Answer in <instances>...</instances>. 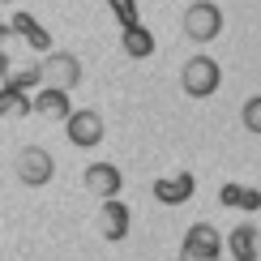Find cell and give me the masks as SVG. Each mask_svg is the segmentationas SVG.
I'll return each instance as SVG.
<instances>
[{
  "mask_svg": "<svg viewBox=\"0 0 261 261\" xmlns=\"http://www.w3.org/2000/svg\"><path fill=\"white\" fill-rule=\"evenodd\" d=\"M128 227H133V214H128V205L120 197H112V201L99 205V236H103V240H112V244L124 240Z\"/></svg>",
  "mask_w": 261,
  "mask_h": 261,
  "instance_id": "cell-8",
  "label": "cell"
},
{
  "mask_svg": "<svg viewBox=\"0 0 261 261\" xmlns=\"http://www.w3.org/2000/svg\"><path fill=\"white\" fill-rule=\"evenodd\" d=\"M124 51H128V56H133V60H146V56H154V35H150V30L146 26H141V21H137V26H124Z\"/></svg>",
  "mask_w": 261,
  "mask_h": 261,
  "instance_id": "cell-13",
  "label": "cell"
},
{
  "mask_svg": "<svg viewBox=\"0 0 261 261\" xmlns=\"http://www.w3.org/2000/svg\"><path fill=\"white\" fill-rule=\"evenodd\" d=\"M64 133H69V141L77 150H90V146H99V141H103L107 124H103V116L94 112V107H77V112L64 116Z\"/></svg>",
  "mask_w": 261,
  "mask_h": 261,
  "instance_id": "cell-5",
  "label": "cell"
},
{
  "mask_svg": "<svg viewBox=\"0 0 261 261\" xmlns=\"http://www.w3.org/2000/svg\"><path fill=\"white\" fill-rule=\"evenodd\" d=\"M240 124H244L253 137H261V94L244 99V107H240Z\"/></svg>",
  "mask_w": 261,
  "mask_h": 261,
  "instance_id": "cell-17",
  "label": "cell"
},
{
  "mask_svg": "<svg viewBox=\"0 0 261 261\" xmlns=\"http://www.w3.org/2000/svg\"><path fill=\"white\" fill-rule=\"evenodd\" d=\"M30 112H39L43 120H64L73 107H69V94H64V90H51V86H43L35 99H30Z\"/></svg>",
  "mask_w": 261,
  "mask_h": 261,
  "instance_id": "cell-11",
  "label": "cell"
},
{
  "mask_svg": "<svg viewBox=\"0 0 261 261\" xmlns=\"http://www.w3.org/2000/svg\"><path fill=\"white\" fill-rule=\"evenodd\" d=\"M0 26H5V21H0Z\"/></svg>",
  "mask_w": 261,
  "mask_h": 261,
  "instance_id": "cell-20",
  "label": "cell"
},
{
  "mask_svg": "<svg viewBox=\"0 0 261 261\" xmlns=\"http://www.w3.org/2000/svg\"><path fill=\"white\" fill-rule=\"evenodd\" d=\"M180 86H184V94H189V99H210V94L223 86L219 60H210V56H193V60H184Z\"/></svg>",
  "mask_w": 261,
  "mask_h": 261,
  "instance_id": "cell-1",
  "label": "cell"
},
{
  "mask_svg": "<svg viewBox=\"0 0 261 261\" xmlns=\"http://www.w3.org/2000/svg\"><path fill=\"white\" fill-rule=\"evenodd\" d=\"M21 116H30V94L0 86V120H21Z\"/></svg>",
  "mask_w": 261,
  "mask_h": 261,
  "instance_id": "cell-14",
  "label": "cell"
},
{
  "mask_svg": "<svg viewBox=\"0 0 261 261\" xmlns=\"http://www.w3.org/2000/svg\"><path fill=\"white\" fill-rule=\"evenodd\" d=\"M193 189H197V180H193L189 171H176V176L154 180V197H159L163 205H180V201H189Z\"/></svg>",
  "mask_w": 261,
  "mask_h": 261,
  "instance_id": "cell-9",
  "label": "cell"
},
{
  "mask_svg": "<svg viewBox=\"0 0 261 261\" xmlns=\"http://www.w3.org/2000/svg\"><path fill=\"white\" fill-rule=\"evenodd\" d=\"M9 30H13V35H21V39L30 43V47H39V51H51V35H47V30H43L39 21L30 17V13H13Z\"/></svg>",
  "mask_w": 261,
  "mask_h": 261,
  "instance_id": "cell-12",
  "label": "cell"
},
{
  "mask_svg": "<svg viewBox=\"0 0 261 261\" xmlns=\"http://www.w3.org/2000/svg\"><path fill=\"white\" fill-rule=\"evenodd\" d=\"M5 86H9V90H21V94H30L35 86H43V77H39V64H30V69H17V73H9V77H5Z\"/></svg>",
  "mask_w": 261,
  "mask_h": 261,
  "instance_id": "cell-16",
  "label": "cell"
},
{
  "mask_svg": "<svg viewBox=\"0 0 261 261\" xmlns=\"http://www.w3.org/2000/svg\"><path fill=\"white\" fill-rule=\"evenodd\" d=\"M107 5L120 17V26H137V0H107Z\"/></svg>",
  "mask_w": 261,
  "mask_h": 261,
  "instance_id": "cell-18",
  "label": "cell"
},
{
  "mask_svg": "<svg viewBox=\"0 0 261 261\" xmlns=\"http://www.w3.org/2000/svg\"><path fill=\"white\" fill-rule=\"evenodd\" d=\"M39 77H43V86H51V90L73 94L82 86V60L73 56V51H47V56L39 60Z\"/></svg>",
  "mask_w": 261,
  "mask_h": 261,
  "instance_id": "cell-2",
  "label": "cell"
},
{
  "mask_svg": "<svg viewBox=\"0 0 261 261\" xmlns=\"http://www.w3.org/2000/svg\"><path fill=\"white\" fill-rule=\"evenodd\" d=\"M227 253H231L236 261H257L261 257V248H257V227L253 223H240V227H231V236H227Z\"/></svg>",
  "mask_w": 261,
  "mask_h": 261,
  "instance_id": "cell-10",
  "label": "cell"
},
{
  "mask_svg": "<svg viewBox=\"0 0 261 261\" xmlns=\"http://www.w3.org/2000/svg\"><path fill=\"white\" fill-rule=\"evenodd\" d=\"M219 201H223V205L257 210V205H261V193H257V189H240V184H223V189H219Z\"/></svg>",
  "mask_w": 261,
  "mask_h": 261,
  "instance_id": "cell-15",
  "label": "cell"
},
{
  "mask_svg": "<svg viewBox=\"0 0 261 261\" xmlns=\"http://www.w3.org/2000/svg\"><path fill=\"white\" fill-rule=\"evenodd\" d=\"M219 253H223L219 227L193 223L189 231H184V244H180V257H184V261H219Z\"/></svg>",
  "mask_w": 261,
  "mask_h": 261,
  "instance_id": "cell-6",
  "label": "cell"
},
{
  "mask_svg": "<svg viewBox=\"0 0 261 261\" xmlns=\"http://www.w3.org/2000/svg\"><path fill=\"white\" fill-rule=\"evenodd\" d=\"M184 35H189L193 43H210V39H219V30H223V9L214 5V0H193L189 9H184Z\"/></svg>",
  "mask_w": 261,
  "mask_h": 261,
  "instance_id": "cell-3",
  "label": "cell"
},
{
  "mask_svg": "<svg viewBox=\"0 0 261 261\" xmlns=\"http://www.w3.org/2000/svg\"><path fill=\"white\" fill-rule=\"evenodd\" d=\"M86 189H90L99 201H112V197H120L124 176H120L116 163H90V167H86Z\"/></svg>",
  "mask_w": 261,
  "mask_h": 261,
  "instance_id": "cell-7",
  "label": "cell"
},
{
  "mask_svg": "<svg viewBox=\"0 0 261 261\" xmlns=\"http://www.w3.org/2000/svg\"><path fill=\"white\" fill-rule=\"evenodd\" d=\"M0 5H13V0H0Z\"/></svg>",
  "mask_w": 261,
  "mask_h": 261,
  "instance_id": "cell-19",
  "label": "cell"
},
{
  "mask_svg": "<svg viewBox=\"0 0 261 261\" xmlns=\"http://www.w3.org/2000/svg\"><path fill=\"white\" fill-rule=\"evenodd\" d=\"M13 171H17V180L26 184V189H43V184H51V176H56V159L43 146H21Z\"/></svg>",
  "mask_w": 261,
  "mask_h": 261,
  "instance_id": "cell-4",
  "label": "cell"
}]
</instances>
